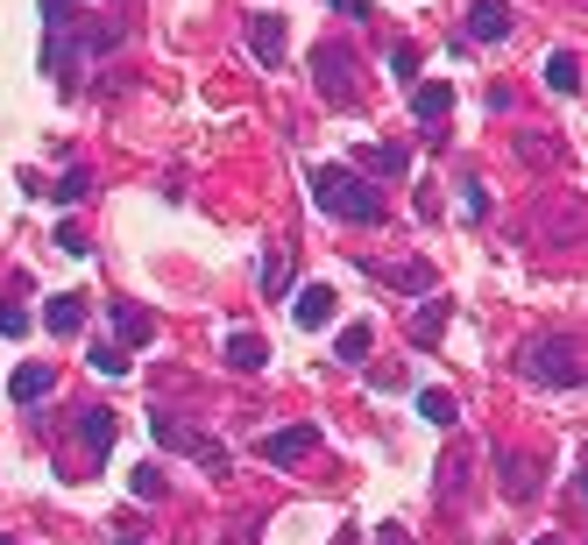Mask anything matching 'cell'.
Returning a JSON list of instances; mask_svg holds the SVG:
<instances>
[{
  "mask_svg": "<svg viewBox=\"0 0 588 545\" xmlns=\"http://www.w3.org/2000/svg\"><path fill=\"white\" fill-rule=\"evenodd\" d=\"M85 192H93V171H85V163H71V171L57 177V192H50V199H57V206H79Z\"/></svg>",
  "mask_w": 588,
  "mask_h": 545,
  "instance_id": "cell-23",
  "label": "cell"
},
{
  "mask_svg": "<svg viewBox=\"0 0 588 545\" xmlns=\"http://www.w3.org/2000/svg\"><path fill=\"white\" fill-rule=\"evenodd\" d=\"M0 333H8V340H22V333H28V312H22V305H0Z\"/></svg>",
  "mask_w": 588,
  "mask_h": 545,
  "instance_id": "cell-31",
  "label": "cell"
},
{
  "mask_svg": "<svg viewBox=\"0 0 588 545\" xmlns=\"http://www.w3.org/2000/svg\"><path fill=\"white\" fill-rule=\"evenodd\" d=\"M469 43H510V8L504 0H475L469 8Z\"/></svg>",
  "mask_w": 588,
  "mask_h": 545,
  "instance_id": "cell-9",
  "label": "cell"
},
{
  "mask_svg": "<svg viewBox=\"0 0 588 545\" xmlns=\"http://www.w3.org/2000/svg\"><path fill=\"white\" fill-rule=\"evenodd\" d=\"M312 447H320V426H284V432H263V439H255V453H263L269 467H298Z\"/></svg>",
  "mask_w": 588,
  "mask_h": 545,
  "instance_id": "cell-4",
  "label": "cell"
},
{
  "mask_svg": "<svg viewBox=\"0 0 588 545\" xmlns=\"http://www.w3.org/2000/svg\"><path fill=\"white\" fill-rule=\"evenodd\" d=\"M43 326H50V333H79L85 326V298L79 291H57L50 305H43Z\"/></svg>",
  "mask_w": 588,
  "mask_h": 545,
  "instance_id": "cell-15",
  "label": "cell"
},
{
  "mask_svg": "<svg viewBox=\"0 0 588 545\" xmlns=\"http://www.w3.org/2000/svg\"><path fill=\"white\" fill-rule=\"evenodd\" d=\"M114 545H149V538H114Z\"/></svg>",
  "mask_w": 588,
  "mask_h": 545,
  "instance_id": "cell-35",
  "label": "cell"
},
{
  "mask_svg": "<svg viewBox=\"0 0 588 545\" xmlns=\"http://www.w3.org/2000/svg\"><path fill=\"white\" fill-rule=\"evenodd\" d=\"M518 149H524V163H553V149H561V142H546V135H524Z\"/></svg>",
  "mask_w": 588,
  "mask_h": 545,
  "instance_id": "cell-30",
  "label": "cell"
},
{
  "mask_svg": "<svg viewBox=\"0 0 588 545\" xmlns=\"http://www.w3.org/2000/svg\"><path fill=\"white\" fill-rule=\"evenodd\" d=\"M57 248H65V255H85L93 241H85V227H79V220H65V227H57Z\"/></svg>",
  "mask_w": 588,
  "mask_h": 545,
  "instance_id": "cell-28",
  "label": "cell"
},
{
  "mask_svg": "<svg viewBox=\"0 0 588 545\" xmlns=\"http://www.w3.org/2000/svg\"><path fill=\"white\" fill-rule=\"evenodd\" d=\"M107 320H114V347H120V355L149 340V312L135 305V298H114V305H107Z\"/></svg>",
  "mask_w": 588,
  "mask_h": 545,
  "instance_id": "cell-8",
  "label": "cell"
},
{
  "mask_svg": "<svg viewBox=\"0 0 588 545\" xmlns=\"http://www.w3.org/2000/svg\"><path fill=\"white\" fill-rule=\"evenodd\" d=\"M461 482H469V453L447 447V461H440V503H461Z\"/></svg>",
  "mask_w": 588,
  "mask_h": 545,
  "instance_id": "cell-22",
  "label": "cell"
},
{
  "mask_svg": "<svg viewBox=\"0 0 588 545\" xmlns=\"http://www.w3.org/2000/svg\"><path fill=\"white\" fill-rule=\"evenodd\" d=\"M496 475H504V496H510V503H532L539 482H546V475H539V461H524V453H510V447H496Z\"/></svg>",
  "mask_w": 588,
  "mask_h": 545,
  "instance_id": "cell-7",
  "label": "cell"
},
{
  "mask_svg": "<svg viewBox=\"0 0 588 545\" xmlns=\"http://www.w3.org/2000/svg\"><path fill=\"white\" fill-rule=\"evenodd\" d=\"M412 114L426 120V128H433V120H447V114H454V85L426 79V85H418V93H412Z\"/></svg>",
  "mask_w": 588,
  "mask_h": 545,
  "instance_id": "cell-14",
  "label": "cell"
},
{
  "mask_svg": "<svg viewBox=\"0 0 588 545\" xmlns=\"http://www.w3.org/2000/svg\"><path fill=\"white\" fill-rule=\"evenodd\" d=\"M312 199L326 206L334 220H348V227H369V220H383V199H376V185L361 171H348V163H312Z\"/></svg>",
  "mask_w": 588,
  "mask_h": 545,
  "instance_id": "cell-1",
  "label": "cell"
},
{
  "mask_svg": "<svg viewBox=\"0 0 588 545\" xmlns=\"http://www.w3.org/2000/svg\"><path fill=\"white\" fill-rule=\"evenodd\" d=\"M249 50L263 57V71L284 65V14H255V22H249Z\"/></svg>",
  "mask_w": 588,
  "mask_h": 545,
  "instance_id": "cell-11",
  "label": "cell"
},
{
  "mask_svg": "<svg viewBox=\"0 0 588 545\" xmlns=\"http://www.w3.org/2000/svg\"><path fill=\"white\" fill-rule=\"evenodd\" d=\"M85 361H93L100 375H120V369H128V355H120L114 340H93V355H85Z\"/></svg>",
  "mask_w": 588,
  "mask_h": 545,
  "instance_id": "cell-27",
  "label": "cell"
},
{
  "mask_svg": "<svg viewBox=\"0 0 588 545\" xmlns=\"http://www.w3.org/2000/svg\"><path fill=\"white\" fill-rule=\"evenodd\" d=\"M418 418H426V426H454V418H461V404L454 397H447V390H418Z\"/></svg>",
  "mask_w": 588,
  "mask_h": 545,
  "instance_id": "cell-20",
  "label": "cell"
},
{
  "mask_svg": "<svg viewBox=\"0 0 588 545\" xmlns=\"http://www.w3.org/2000/svg\"><path fill=\"white\" fill-rule=\"evenodd\" d=\"M255 277H263V298H284V291H291V263H284V255H263V269H255Z\"/></svg>",
  "mask_w": 588,
  "mask_h": 545,
  "instance_id": "cell-24",
  "label": "cell"
},
{
  "mask_svg": "<svg viewBox=\"0 0 588 545\" xmlns=\"http://www.w3.org/2000/svg\"><path fill=\"white\" fill-rule=\"evenodd\" d=\"M65 14H71V0H43V22L50 28H65Z\"/></svg>",
  "mask_w": 588,
  "mask_h": 545,
  "instance_id": "cell-32",
  "label": "cell"
},
{
  "mask_svg": "<svg viewBox=\"0 0 588 545\" xmlns=\"http://www.w3.org/2000/svg\"><path fill=\"white\" fill-rule=\"evenodd\" d=\"M0 545H14V538H0Z\"/></svg>",
  "mask_w": 588,
  "mask_h": 545,
  "instance_id": "cell-37",
  "label": "cell"
},
{
  "mask_svg": "<svg viewBox=\"0 0 588 545\" xmlns=\"http://www.w3.org/2000/svg\"><path fill=\"white\" fill-rule=\"evenodd\" d=\"M114 439H120V418L107 411V404H85V411H79V447L93 453V467L114 453Z\"/></svg>",
  "mask_w": 588,
  "mask_h": 545,
  "instance_id": "cell-5",
  "label": "cell"
},
{
  "mask_svg": "<svg viewBox=\"0 0 588 545\" xmlns=\"http://www.w3.org/2000/svg\"><path fill=\"white\" fill-rule=\"evenodd\" d=\"M361 277H376V283H390V291H404V298H418V291H433V263H361Z\"/></svg>",
  "mask_w": 588,
  "mask_h": 545,
  "instance_id": "cell-6",
  "label": "cell"
},
{
  "mask_svg": "<svg viewBox=\"0 0 588 545\" xmlns=\"http://www.w3.org/2000/svg\"><path fill=\"white\" fill-rule=\"evenodd\" d=\"M369 347H376V333H369V326H361V320L334 333V355H341V361H348V369H361V361H369Z\"/></svg>",
  "mask_w": 588,
  "mask_h": 545,
  "instance_id": "cell-18",
  "label": "cell"
},
{
  "mask_svg": "<svg viewBox=\"0 0 588 545\" xmlns=\"http://www.w3.org/2000/svg\"><path fill=\"white\" fill-rule=\"evenodd\" d=\"M312 79H320V93L334 100V107H355L361 100V65H355L348 43H320V50H312Z\"/></svg>",
  "mask_w": 588,
  "mask_h": 545,
  "instance_id": "cell-3",
  "label": "cell"
},
{
  "mask_svg": "<svg viewBox=\"0 0 588 545\" xmlns=\"http://www.w3.org/2000/svg\"><path fill=\"white\" fill-rule=\"evenodd\" d=\"M128 496H135V503H163V496H171L163 467H157V461H142V467H135V482H128Z\"/></svg>",
  "mask_w": 588,
  "mask_h": 545,
  "instance_id": "cell-21",
  "label": "cell"
},
{
  "mask_svg": "<svg viewBox=\"0 0 588 545\" xmlns=\"http://www.w3.org/2000/svg\"><path fill=\"white\" fill-rule=\"evenodd\" d=\"M228 361H234V369H269V340H263V333H234Z\"/></svg>",
  "mask_w": 588,
  "mask_h": 545,
  "instance_id": "cell-19",
  "label": "cell"
},
{
  "mask_svg": "<svg viewBox=\"0 0 588 545\" xmlns=\"http://www.w3.org/2000/svg\"><path fill=\"white\" fill-rule=\"evenodd\" d=\"M390 71H397V79H418V50H412V43H397V50H390Z\"/></svg>",
  "mask_w": 588,
  "mask_h": 545,
  "instance_id": "cell-29",
  "label": "cell"
},
{
  "mask_svg": "<svg viewBox=\"0 0 588 545\" xmlns=\"http://www.w3.org/2000/svg\"><path fill=\"white\" fill-rule=\"evenodd\" d=\"M532 545H561V538H532Z\"/></svg>",
  "mask_w": 588,
  "mask_h": 545,
  "instance_id": "cell-36",
  "label": "cell"
},
{
  "mask_svg": "<svg viewBox=\"0 0 588 545\" xmlns=\"http://www.w3.org/2000/svg\"><path fill=\"white\" fill-rule=\"evenodd\" d=\"M518 375H532V383L546 390H575L581 383V340L575 333H532V340L518 347Z\"/></svg>",
  "mask_w": 588,
  "mask_h": 545,
  "instance_id": "cell-2",
  "label": "cell"
},
{
  "mask_svg": "<svg viewBox=\"0 0 588 545\" xmlns=\"http://www.w3.org/2000/svg\"><path fill=\"white\" fill-rule=\"evenodd\" d=\"M291 305H298V326H312V333L334 320V291H326V283H305V291H298Z\"/></svg>",
  "mask_w": 588,
  "mask_h": 545,
  "instance_id": "cell-16",
  "label": "cell"
},
{
  "mask_svg": "<svg viewBox=\"0 0 588 545\" xmlns=\"http://www.w3.org/2000/svg\"><path fill=\"white\" fill-rule=\"evenodd\" d=\"M376 545H412V532H404V524H383V532H376Z\"/></svg>",
  "mask_w": 588,
  "mask_h": 545,
  "instance_id": "cell-33",
  "label": "cell"
},
{
  "mask_svg": "<svg viewBox=\"0 0 588 545\" xmlns=\"http://www.w3.org/2000/svg\"><path fill=\"white\" fill-rule=\"evenodd\" d=\"M149 432H157V447H199V439H192L185 426H177L171 411H157V418H149Z\"/></svg>",
  "mask_w": 588,
  "mask_h": 545,
  "instance_id": "cell-25",
  "label": "cell"
},
{
  "mask_svg": "<svg viewBox=\"0 0 588 545\" xmlns=\"http://www.w3.org/2000/svg\"><path fill=\"white\" fill-rule=\"evenodd\" d=\"M50 390H57V369H50V361H28V369L8 375V397H14V404H43Z\"/></svg>",
  "mask_w": 588,
  "mask_h": 545,
  "instance_id": "cell-10",
  "label": "cell"
},
{
  "mask_svg": "<svg viewBox=\"0 0 588 545\" xmlns=\"http://www.w3.org/2000/svg\"><path fill=\"white\" fill-rule=\"evenodd\" d=\"M546 85H553L561 100H575V93H581V57H575V50H553V57H546Z\"/></svg>",
  "mask_w": 588,
  "mask_h": 545,
  "instance_id": "cell-17",
  "label": "cell"
},
{
  "mask_svg": "<svg viewBox=\"0 0 588 545\" xmlns=\"http://www.w3.org/2000/svg\"><path fill=\"white\" fill-rule=\"evenodd\" d=\"M361 163H369L376 177H412V149H404V142H369V149H361Z\"/></svg>",
  "mask_w": 588,
  "mask_h": 545,
  "instance_id": "cell-13",
  "label": "cell"
},
{
  "mask_svg": "<svg viewBox=\"0 0 588 545\" xmlns=\"http://www.w3.org/2000/svg\"><path fill=\"white\" fill-rule=\"evenodd\" d=\"M461 213H469V220H489V192H482V177H461Z\"/></svg>",
  "mask_w": 588,
  "mask_h": 545,
  "instance_id": "cell-26",
  "label": "cell"
},
{
  "mask_svg": "<svg viewBox=\"0 0 588 545\" xmlns=\"http://www.w3.org/2000/svg\"><path fill=\"white\" fill-rule=\"evenodd\" d=\"M447 320H454V305H447V298H426V305L412 312V347H440Z\"/></svg>",
  "mask_w": 588,
  "mask_h": 545,
  "instance_id": "cell-12",
  "label": "cell"
},
{
  "mask_svg": "<svg viewBox=\"0 0 588 545\" xmlns=\"http://www.w3.org/2000/svg\"><path fill=\"white\" fill-rule=\"evenodd\" d=\"M334 8H341V14H355V22H361V14H369V0H334Z\"/></svg>",
  "mask_w": 588,
  "mask_h": 545,
  "instance_id": "cell-34",
  "label": "cell"
}]
</instances>
